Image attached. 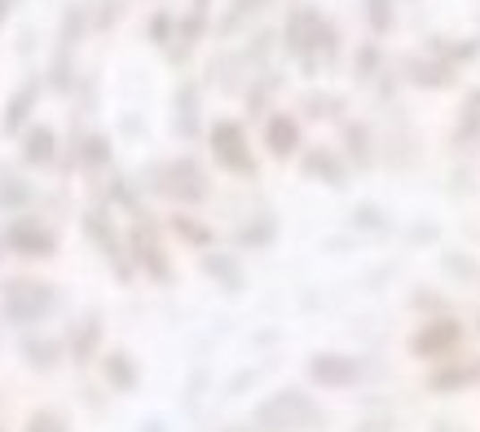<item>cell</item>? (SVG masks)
I'll use <instances>...</instances> for the list:
<instances>
[{
  "label": "cell",
  "mask_w": 480,
  "mask_h": 432,
  "mask_svg": "<svg viewBox=\"0 0 480 432\" xmlns=\"http://www.w3.org/2000/svg\"><path fill=\"white\" fill-rule=\"evenodd\" d=\"M9 238H13L18 247H27V256L49 252V238H45V234H36V229H27V225H13V229H9Z\"/></svg>",
  "instance_id": "obj_1"
},
{
  "label": "cell",
  "mask_w": 480,
  "mask_h": 432,
  "mask_svg": "<svg viewBox=\"0 0 480 432\" xmlns=\"http://www.w3.org/2000/svg\"><path fill=\"white\" fill-rule=\"evenodd\" d=\"M49 146H54V137L40 128V133H31V146H27V155H31V160H49Z\"/></svg>",
  "instance_id": "obj_2"
}]
</instances>
